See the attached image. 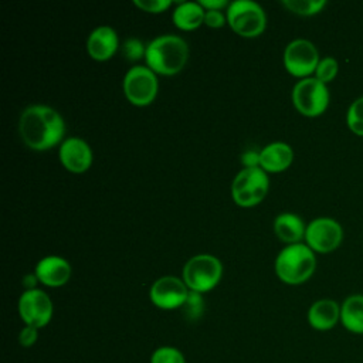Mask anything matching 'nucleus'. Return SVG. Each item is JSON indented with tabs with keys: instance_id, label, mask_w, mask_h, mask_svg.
I'll return each mask as SVG.
<instances>
[{
	"instance_id": "obj_19",
	"label": "nucleus",
	"mask_w": 363,
	"mask_h": 363,
	"mask_svg": "<svg viewBox=\"0 0 363 363\" xmlns=\"http://www.w3.org/2000/svg\"><path fill=\"white\" fill-rule=\"evenodd\" d=\"M340 325L353 335H363V294H352L343 299Z\"/></svg>"
},
{
	"instance_id": "obj_31",
	"label": "nucleus",
	"mask_w": 363,
	"mask_h": 363,
	"mask_svg": "<svg viewBox=\"0 0 363 363\" xmlns=\"http://www.w3.org/2000/svg\"><path fill=\"white\" fill-rule=\"evenodd\" d=\"M199 3L204 10H223L230 4L227 0H199Z\"/></svg>"
},
{
	"instance_id": "obj_10",
	"label": "nucleus",
	"mask_w": 363,
	"mask_h": 363,
	"mask_svg": "<svg viewBox=\"0 0 363 363\" xmlns=\"http://www.w3.org/2000/svg\"><path fill=\"white\" fill-rule=\"evenodd\" d=\"M319 60L320 57L316 45L306 38H295L289 41L282 57L285 69L301 79L315 74Z\"/></svg>"
},
{
	"instance_id": "obj_15",
	"label": "nucleus",
	"mask_w": 363,
	"mask_h": 363,
	"mask_svg": "<svg viewBox=\"0 0 363 363\" xmlns=\"http://www.w3.org/2000/svg\"><path fill=\"white\" fill-rule=\"evenodd\" d=\"M119 48V38L111 26L94 28L86 38V52L95 61L111 60Z\"/></svg>"
},
{
	"instance_id": "obj_7",
	"label": "nucleus",
	"mask_w": 363,
	"mask_h": 363,
	"mask_svg": "<svg viewBox=\"0 0 363 363\" xmlns=\"http://www.w3.org/2000/svg\"><path fill=\"white\" fill-rule=\"evenodd\" d=\"M269 189L268 173L258 167H244L231 183V197L240 207H254L264 200Z\"/></svg>"
},
{
	"instance_id": "obj_28",
	"label": "nucleus",
	"mask_w": 363,
	"mask_h": 363,
	"mask_svg": "<svg viewBox=\"0 0 363 363\" xmlns=\"http://www.w3.org/2000/svg\"><path fill=\"white\" fill-rule=\"evenodd\" d=\"M17 339H18V345L21 347H31L35 345V342L38 339V329L24 325V328L18 332Z\"/></svg>"
},
{
	"instance_id": "obj_27",
	"label": "nucleus",
	"mask_w": 363,
	"mask_h": 363,
	"mask_svg": "<svg viewBox=\"0 0 363 363\" xmlns=\"http://www.w3.org/2000/svg\"><path fill=\"white\" fill-rule=\"evenodd\" d=\"M203 294H199V292H193L190 291L189 294V298L186 301V303L183 305L184 311L187 312V315L190 318H197L201 311H203Z\"/></svg>"
},
{
	"instance_id": "obj_6",
	"label": "nucleus",
	"mask_w": 363,
	"mask_h": 363,
	"mask_svg": "<svg viewBox=\"0 0 363 363\" xmlns=\"http://www.w3.org/2000/svg\"><path fill=\"white\" fill-rule=\"evenodd\" d=\"M291 98L295 109L301 115L316 118L328 109L330 94L326 84L315 77H306L295 82Z\"/></svg>"
},
{
	"instance_id": "obj_11",
	"label": "nucleus",
	"mask_w": 363,
	"mask_h": 363,
	"mask_svg": "<svg viewBox=\"0 0 363 363\" xmlns=\"http://www.w3.org/2000/svg\"><path fill=\"white\" fill-rule=\"evenodd\" d=\"M20 319L27 326L41 329L47 326L52 318L54 306L48 294L43 289H26L17 302Z\"/></svg>"
},
{
	"instance_id": "obj_18",
	"label": "nucleus",
	"mask_w": 363,
	"mask_h": 363,
	"mask_svg": "<svg viewBox=\"0 0 363 363\" xmlns=\"http://www.w3.org/2000/svg\"><path fill=\"white\" fill-rule=\"evenodd\" d=\"M272 228L275 235L285 242L286 245L289 244H296L302 242L305 238V231H306V224L301 218V216L295 213H281L274 218Z\"/></svg>"
},
{
	"instance_id": "obj_14",
	"label": "nucleus",
	"mask_w": 363,
	"mask_h": 363,
	"mask_svg": "<svg viewBox=\"0 0 363 363\" xmlns=\"http://www.w3.org/2000/svg\"><path fill=\"white\" fill-rule=\"evenodd\" d=\"M71 272L72 269L69 262L60 255L43 257L34 268V274L38 282L50 288L65 285L71 278Z\"/></svg>"
},
{
	"instance_id": "obj_33",
	"label": "nucleus",
	"mask_w": 363,
	"mask_h": 363,
	"mask_svg": "<svg viewBox=\"0 0 363 363\" xmlns=\"http://www.w3.org/2000/svg\"><path fill=\"white\" fill-rule=\"evenodd\" d=\"M356 363H357V362H356Z\"/></svg>"
},
{
	"instance_id": "obj_29",
	"label": "nucleus",
	"mask_w": 363,
	"mask_h": 363,
	"mask_svg": "<svg viewBox=\"0 0 363 363\" xmlns=\"http://www.w3.org/2000/svg\"><path fill=\"white\" fill-rule=\"evenodd\" d=\"M227 23V16L221 10H206L204 24L211 28H220Z\"/></svg>"
},
{
	"instance_id": "obj_13",
	"label": "nucleus",
	"mask_w": 363,
	"mask_h": 363,
	"mask_svg": "<svg viewBox=\"0 0 363 363\" xmlns=\"http://www.w3.org/2000/svg\"><path fill=\"white\" fill-rule=\"evenodd\" d=\"M61 164L71 173H85L94 160L91 146L78 136H68L58 147Z\"/></svg>"
},
{
	"instance_id": "obj_23",
	"label": "nucleus",
	"mask_w": 363,
	"mask_h": 363,
	"mask_svg": "<svg viewBox=\"0 0 363 363\" xmlns=\"http://www.w3.org/2000/svg\"><path fill=\"white\" fill-rule=\"evenodd\" d=\"M150 363H186L183 352L174 346H159L150 356Z\"/></svg>"
},
{
	"instance_id": "obj_25",
	"label": "nucleus",
	"mask_w": 363,
	"mask_h": 363,
	"mask_svg": "<svg viewBox=\"0 0 363 363\" xmlns=\"http://www.w3.org/2000/svg\"><path fill=\"white\" fill-rule=\"evenodd\" d=\"M121 51L129 61H136L139 58H145L146 54V45L139 38H126L123 44L121 45Z\"/></svg>"
},
{
	"instance_id": "obj_5",
	"label": "nucleus",
	"mask_w": 363,
	"mask_h": 363,
	"mask_svg": "<svg viewBox=\"0 0 363 363\" xmlns=\"http://www.w3.org/2000/svg\"><path fill=\"white\" fill-rule=\"evenodd\" d=\"M227 23L231 30L245 38H254L264 33L267 16L264 9L252 0H234L227 7Z\"/></svg>"
},
{
	"instance_id": "obj_20",
	"label": "nucleus",
	"mask_w": 363,
	"mask_h": 363,
	"mask_svg": "<svg viewBox=\"0 0 363 363\" xmlns=\"http://www.w3.org/2000/svg\"><path fill=\"white\" fill-rule=\"evenodd\" d=\"M206 10L199 1H180L173 10L172 18L177 28L190 31L196 30L204 23Z\"/></svg>"
},
{
	"instance_id": "obj_17",
	"label": "nucleus",
	"mask_w": 363,
	"mask_h": 363,
	"mask_svg": "<svg viewBox=\"0 0 363 363\" xmlns=\"http://www.w3.org/2000/svg\"><path fill=\"white\" fill-rule=\"evenodd\" d=\"M294 160V150L285 142H271L259 150V167L267 173H281Z\"/></svg>"
},
{
	"instance_id": "obj_2",
	"label": "nucleus",
	"mask_w": 363,
	"mask_h": 363,
	"mask_svg": "<svg viewBox=\"0 0 363 363\" xmlns=\"http://www.w3.org/2000/svg\"><path fill=\"white\" fill-rule=\"evenodd\" d=\"M187 58L189 45L180 35L162 34L146 44V67L156 74L174 75L184 68Z\"/></svg>"
},
{
	"instance_id": "obj_3",
	"label": "nucleus",
	"mask_w": 363,
	"mask_h": 363,
	"mask_svg": "<svg viewBox=\"0 0 363 363\" xmlns=\"http://www.w3.org/2000/svg\"><path fill=\"white\" fill-rule=\"evenodd\" d=\"M274 268L277 277L284 284L299 285L313 275L316 269V255L305 242L289 244L278 252Z\"/></svg>"
},
{
	"instance_id": "obj_32",
	"label": "nucleus",
	"mask_w": 363,
	"mask_h": 363,
	"mask_svg": "<svg viewBox=\"0 0 363 363\" xmlns=\"http://www.w3.org/2000/svg\"><path fill=\"white\" fill-rule=\"evenodd\" d=\"M37 282H38V279H37L35 274H27V275L23 278V284L27 286V289H34Z\"/></svg>"
},
{
	"instance_id": "obj_26",
	"label": "nucleus",
	"mask_w": 363,
	"mask_h": 363,
	"mask_svg": "<svg viewBox=\"0 0 363 363\" xmlns=\"http://www.w3.org/2000/svg\"><path fill=\"white\" fill-rule=\"evenodd\" d=\"M133 4L146 13H163L172 6L170 0H133Z\"/></svg>"
},
{
	"instance_id": "obj_9",
	"label": "nucleus",
	"mask_w": 363,
	"mask_h": 363,
	"mask_svg": "<svg viewBox=\"0 0 363 363\" xmlns=\"http://www.w3.org/2000/svg\"><path fill=\"white\" fill-rule=\"evenodd\" d=\"M303 240L315 254H329L342 244L343 228L332 217H316L306 224Z\"/></svg>"
},
{
	"instance_id": "obj_8",
	"label": "nucleus",
	"mask_w": 363,
	"mask_h": 363,
	"mask_svg": "<svg viewBox=\"0 0 363 363\" xmlns=\"http://www.w3.org/2000/svg\"><path fill=\"white\" fill-rule=\"evenodd\" d=\"M126 99L135 106H146L152 104L159 91L156 72L146 65H133L123 77L122 82Z\"/></svg>"
},
{
	"instance_id": "obj_12",
	"label": "nucleus",
	"mask_w": 363,
	"mask_h": 363,
	"mask_svg": "<svg viewBox=\"0 0 363 363\" xmlns=\"http://www.w3.org/2000/svg\"><path fill=\"white\" fill-rule=\"evenodd\" d=\"M189 294L190 289L184 281L174 275H164L157 278L149 289V298L152 303L156 308L164 311L183 308Z\"/></svg>"
},
{
	"instance_id": "obj_22",
	"label": "nucleus",
	"mask_w": 363,
	"mask_h": 363,
	"mask_svg": "<svg viewBox=\"0 0 363 363\" xmlns=\"http://www.w3.org/2000/svg\"><path fill=\"white\" fill-rule=\"evenodd\" d=\"M346 123L357 136H363V95L352 101L346 112Z\"/></svg>"
},
{
	"instance_id": "obj_4",
	"label": "nucleus",
	"mask_w": 363,
	"mask_h": 363,
	"mask_svg": "<svg viewBox=\"0 0 363 363\" xmlns=\"http://www.w3.org/2000/svg\"><path fill=\"white\" fill-rule=\"evenodd\" d=\"M223 275L221 261L211 254H197L183 267L182 279L193 292L206 294L214 289Z\"/></svg>"
},
{
	"instance_id": "obj_21",
	"label": "nucleus",
	"mask_w": 363,
	"mask_h": 363,
	"mask_svg": "<svg viewBox=\"0 0 363 363\" xmlns=\"http://www.w3.org/2000/svg\"><path fill=\"white\" fill-rule=\"evenodd\" d=\"M281 4L294 14L309 17L320 13L328 4L326 0H282Z\"/></svg>"
},
{
	"instance_id": "obj_24",
	"label": "nucleus",
	"mask_w": 363,
	"mask_h": 363,
	"mask_svg": "<svg viewBox=\"0 0 363 363\" xmlns=\"http://www.w3.org/2000/svg\"><path fill=\"white\" fill-rule=\"evenodd\" d=\"M337 71H339L337 61L333 57L328 55V57H323L319 60L313 77L328 85L330 81H333L336 78Z\"/></svg>"
},
{
	"instance_id": "obj_1",
	"label": "nucleus",
	"mask_w": 363,
	"mask_h": 363,
	"mask_svg": "<svg viewBox=\"0 0 363 363\" xmlns=\"http://www.w3.org/2000/svg\"><path fill=\"white\" fill-rule=\"evenodd\" d=\"M18 135L27 147L44 152L62 143L65 139V122L54 108L34 104L20 113Z\"/></svg>"
},
{
	"instance_id": "obj_30",
	"label": "nucleus",
	"mask_w": 363,
	"mask_h": 363,
	"mask_svg": "<svg viewBox=\"0 0 363 363\" xmlns=\"http://www.w3.org/2000/svg\"><path fill=\"white\" fill-rule=\"evenodd\" d=\"M241 162H242L244 167H258L259 166V152L247 150L241 156Z\"/></svg>"
},
{
	"instance_id": "obj_16",
	"label": "nucleus",
	"mask_w": 363,
	"mask_h": 363,
	"mask_svg": "<svg viewBox=\"0 0 363 363\" xmlns=\"http://www.w3.org/2000/svg\"><path fill=\"white\" fill-rule=\"evenodd\" d=\"M308 323L312 329L326 332L340 323V303L330 298L315 301L306 312Z\"/></svg>"
}]
</instances>
